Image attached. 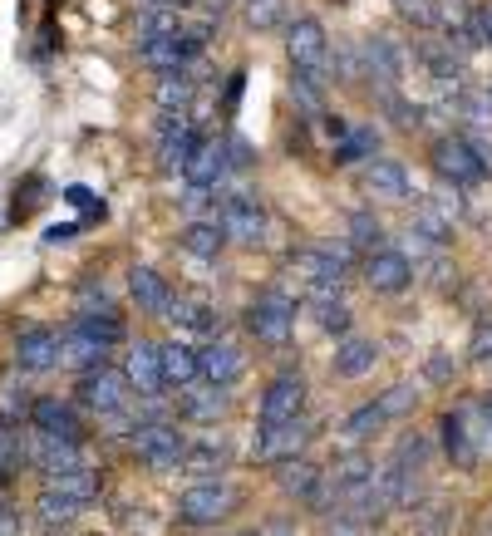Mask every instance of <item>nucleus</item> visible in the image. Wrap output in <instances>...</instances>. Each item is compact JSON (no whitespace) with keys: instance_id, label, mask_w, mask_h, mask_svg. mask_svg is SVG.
I'll return each mask as SVG.
<instances>
[{"instance_id":"nucleus-42","label":"nucleus","mask_w":492,"mask_h":536,"mask_svg":"<svg viewBox=\"0 0 492 536\" xmlns=\"http://www.w3.org/2000/svg\"><path fill=\"white\" fill-rule=\"evenodd\" d=\"M242 15L251 30H276V25L286 20V0H246Z\"/></svg>"},{"instance_id":"nucleus-59","label":"nucleus","mask_w":492,"mask_h":536,"mask_svg":"<svg viewBox=\"0 0 492 536\" xmlns=\"http://www.w3.org/2000/svg\"><path fill=\"white\" fill-rule=\"evenodd\" d=\"M433 286H448V261H433Z\"/></svg>"},{"instance_id":"nucleus-33","label":"nucleus","mask_w":492,"mask_h":536,"mask_svg":"<svg viewBox=\"0 0 492 536\" xmlns=\"http://www.w3.org/2000/svg\"><path fill=\"white\" fill-rule=\"evenodd\" d=\"M45 487H55V492H64V497H79L84 507L99 497V487H104V477L94 473V468H64V473H45Z\"/></svg>"},{"instance_id":"nucleus-12","label":"nucleus","mask_w":492,"mask_h":536,"mask_svg":"<svg viewBox=\"0 0 492 536\" xmlns=\"http://www.w3.org/2000/svg\"><path fill=\"white\" fill-rule=\"evenodd\" d=\"M433 20L443 25V35H448V45H453L458 55H473V50L483 45V35H478V10H468L463 0H438V5H433Z\"/></svg>"},{"instance_id":"nucleus-6","label":"nucleus","mask_w":492,"mask_h":536,"mask_svg":"<svg viewBox=\"0 0 492 536\" xmlns=\"http://www.w3.org/2000/svg\"><path fill=\"white\" fill-rule=\"evenodd\" d=\"M345 266H350V251L340 246H306V251H291V271L306 281V291L315 286H345Z\"/></svg>"},{"instance_id":"nucleus-58","label":"nucleus","mask_w":492,"mask_h":536,"mask_svg":"<svg viewBox=\"0 0 492 536\" xmlns=\"http://www.w3.org/2000/svg\"><path fill=\"white\" fill-rule=\"evenodd\" d=\"M74 232H79V227H74V222H64V227H50V232H45V241H50V246H60V241H69Z\"/></svg>"},{"instance_id":"nucleus-4","label":"nucleus","mask_w":492,"mask_h":536,"mask_svg":"<svg viewBox=\"0 0 492 536\" xmlns=\"http://www.w3.org/2000/svg\"><path fill=\"white\" fill-rule=\"evenodd\" d=\"M128 394H133V379H128V369H114V364L84 369V379H79V404H84L89 414H99V418L123 414Z\"/></svg>"},{"instance_id":"nucleus-51","label":"nucleus","mask_w":492,"mask_h":536,"mask_svg":"<svg viewBox=\"0 0 492 536\" xmlns=\"http://www.w3.org/2000/svg\"><path fill=\"white\" fill-rule=\"evenodd\" d=\"M222 148H227V168H251V143H246V138H237V133H232Z\"/></svg>"},{"instance_id":"nucleus-13","label":"nucleus","mask_w":492,"mask_h":536,"mask_svg":"<svg viewBox=\"0 0 492 536\" xmlns=\"http://www.w3.org/2000/svg\"><path fill=\"white\" fill-rule=\"evenodd\" d=\"M30 423L45 438H64V443H84V418L74 414V404L64 399H35L30 404Z\"/></svg>"},{"instance_id":"nucleus-38","label":"nucleus","mask_w":492,"mask_h":536,"mask_svg":"<svg viewBox=\"0 0 492 536\" xmlns=\"http://www.w3.org/2000/svg\"><path fill=\"white\" fill-rule=\"evenodd\" d=\"M74 325L89 330V335L104 340V345H119L123 340V320L114 315V310H84V315H74Z\"/></svg>"},{"instance_id":"nucleus-24","label":"nucleus","mask_w":492,"mask_h":536,"mask_svg":"<svg viewBox=\"0 0 492 536\" xmlns=\"http://www.w3.org/2000/svg\"><path fill=\"white\" fill-rule=\"evenodd\" d=\"M222 173H227V148H222V143H212V138H202V143H197V153L183 163V178L192 182V187H217Z\"/></svg>"},{"instance_id":"nucleus-35","label":"nucleus","mask_w":492,"mask_h":536,"mask_svg":"<svg viewBox=\"0 0 492 536\" xmlns=\"http://www.w3.org/2000/svg\"><path fill=\"white\" fill-rule=\"evenodd\" d=\"M315 300V325L325 330V335H350V305L340 300V291H325V296H310Z\"/></svg>"},{"instance_id":"nucleus-53","label":"nucleus","mask_w":492,"mask_h":536,"mask_svg":"<svg viewBox=\"0 0 492 536\" xmlns=\"http://www.w3.org/2000/svg\"><path fill=\"white\" fill-rule=\"evenodd\" d=\"M424 374H429L433 384H448V379H453V359H448V355H429Z\"/></svg>"},{"instance_id":"nucleus-7","label":"nucleus","mask_w":492,"mask_h":536,"mask_svg":"<svg viewBox=\"0 0 492 536\" xmlns=\"http://www.w3.org/2000/svg\"><path fill=\"white\" fill-rule=\"evenodd\" d=\"M202 45H207V30H173V35L143 45V64L158 69V74H173V69H187V64L197 60Z\"/></svg>"},{"instance_id":"nucleus-16","label":"nucleus","mask_w":492,"mask_h":536,"mask_svg":"<svg viewBox=\"0 0 492 536\" xmlns=\"http://www.w3.org/2000/svg\"><path fill=\"white\" fill-rule=\"evenodd\" d=\"M360 60H365V79H374L384 94H394V89H399V79H404V60H399V45H394L389 35H369L365 50H360Z\"/></svg>"},{"instance_id":"nucleus-34","label":"nucleus","mask_w":492,"mask_h":536,"mask_svg":"<svg viewBox=\"0 0 492 536\" xmlns=\"http://www.w3.org/2000/svg\"><path fill=\"white\" fill-rule=\"evenodd\" d=\"M168 320H178L183 330H197V335H217V310L207 300H187V296H173V310Z\"/></svg>"},{"instance_id":"nucleus-8","label":"nucleus","mask_w":492,"mask_h":536,"mask_svg":"<svg viewBox=\"0 0 492 536\" xmlns=\"http://www.w3.org/2000/svg\"><path fill=\"white\" fill-rule=\"evenodd\" d=\"M217 222H222L227 241H242V246H261V241H266V212H261V202H256L251 192H232V197L222 202Z\"/></svg>"},{"instance_id":"nucleus-19","label":"nucleus","mask_w":492,"mask_h":536,"mask_svg":"<svg viewBox=\"0 0 492 536\" xmlns=\"http://www.w3.org/2000/svg\"><path fill=\"white\" fill-rule=\"evenodd\" d=\"M109 350H114V345L94 340V335L79 330L74 320L60 330V364H69V369H99V364H109Z\"/></svg>"},{"instance_id":"nucleus-22","label":"nucleus","mask_w":492,"mask_h":536,"mask_svg":"<svg viewBox=\"0 0 492 536\" xmlns=\"http://www.w3.org/2000/svg\"><path fill=\"white\" fill-rule=\"evenodd\" d=\"M369 197H379V202H404L409 197V173L399 168V163H389V158H379V163H369L365 173H360Z\"/></svg>"},{"instance_id":"nucleus-21","label":"nucleus","mask_w":492,"mask_h":536,"mask_svg":"<svg viewBox=\"0 0 492 536\" xmlns=\"http://www.w3.org/2000/svg\"><path fill=\"white\" fill-rule=\"evenodd\" d=\"M128 379H133V389L143 394V399H158L168 384H163V355H158V345H148V340H138L133 345V355H128Z\"/></svg>"},{"instance_id":"nucleus-57","label":"nucleus","mask_w":492,"mask_h":536,"mask_svg":"<svg viewBox=\"0 0 492 536\" xmlns=\"http://www.w3.org/2000/svg\"><path fill=\"white\" fill-rule=\"evenodd\" d=\"M478 35H483V45H492V0L478 5Z\"/></svg>"},{"instance_id":"nucleus-26","label":"nucleus","mask_w":492,"mask_h":536,"mask_svg":"<svg viewBox=\"0 0 492 536\" xmlns=\"http://www.w3.org/2000/svg\"><path fill=\"white\" fill-rule=\"evenodd\" d=\"M227 463H232V453H227L222 438L187 443V453H183V473H192V477H217V473H227Z\"/></svg>"},{"instance_id":"nucleus-32","label":"nucleus","mask_w":492,"mask_h":536,"mask_svg":"<svg viewBox=\"0 0 492 536\" xmlns=\"http://www.w3.org/2000/svg\"><path fill=\"white\" fill-rule=\"evenodd\" d=\"M192 94H197V79H192L187 69L158 74V84H153V99H158V109H168V114H187Z\"/></svg>"},{"instance_id":"nucleus-50","label":"nucleus","mask_w":492,"mask_h":536,"mask_svg":"<svg viewBox=\"0 0 492 536\" xmlns=\"http://www.w3.org/2000/svg\"><path fill=\"white\" fill-rule=\"evenodd\" d=\"M399 5V15L404 20H414V25H433V5L429 0H394Z\"/></svg>"},{"instance_id":"nucleus-60","label":"nucleus","mask_w":492,"mask_h":536,"mask_svg":"<svg viewBox=\"0 0 492 536\" xmlns=\"http://www.w3.org/2000/svg\"><path fill=\"white\" fill-rule=\"evenodd\" d=\"M330 536H355V527H335V532Z\"/></svg>"},{"instance_id":"nucleus-30","label":"nucleus","mask_w":492,"mask_h":536,"mask_svg":"<svg viewBox=\"0 0 492 536\" xmlns=\"http://www.w3.org/2000/svg\"><path fill=\"white\" fill-rule=\"evenodd\" d=\"M281 473H276V482H281V492L286 497H315L320 492V482H325V473L310 463V458H286V463H276Z\"/></svg>"},{"instance_id":"nucleus-46","label":"nucleus","mask_w":492,"mask_h":536,"mask_svg":"<svg viewBox=\"0 0 492 536\" xmlns=\"http://www.w3.org/2000/svg\"><path fill=\"white\" fill-rule=\"evenodd\" d=\"M414 222H419V237H429L433 246H443L448 232H453V227H448V217H443L438 207H419V217H414Z\"/></svg>"},{"instance_id":"nucleus-28","label":"nucleus","mask_w":492,"mask_h":536,"mask_svg":"<svg viewBox=\"0 0 492 536\" xmlns=\"http://www.w3.org/2000/svg\"><path fill=\"white\" fill-rule=\"evenodd\" d=\"M30 463H35L40 473H64V468H79L84 458H79V443H64V438H45V433H35Z\"/></svg>"},{"instance_id":"nucleus-20","label":"nucleus","mask_w":492,"mask_h":536,"mask_svg":"<svg viewBox=\"0 0 492 536\" xmlns=\"http://www.w3.org/2000/svg\"><path fill=\"white\" fill-rule=\"evenodd\" d=\"M128 296L138 300L143 315H168V310H173V286H168V276H158L153 266H133V271H128Z\"/></svg>"},{"instance_id":"nucleus-18","label":"nucleus","mask_w":492,"mask_h":536,"mask_svg":"<svg viewBox=\"0 0 492 536\" xmlns=\"http://www.w3.org/2000/svg\"><path fill=\"white\" fill-rule=\"evenodd\" d=\"M242 369H246V355L237 345H227V340H212L207 350H197V374H202L207 384H217V389L237 384Z\"/></svg>"},{"instance_id":"nucleus-9","label":"nucleus","mask_w":492,"mask_h":536,"mask_svg":"<svg viewBox=\"0 0 492 536\" xmlns=\"http://www.w3.org/2000/svg\"><path fill=\"white\" fill-rule=\"evenodd\" d=\"M433 168H438L448 182H458V187L488 178V173H483V158H478V148H473V138H453V133L433 143Z\"/></svg>"},{"instance_id":"nucleus-14","label":"nucleus","mask_w":492,"mask_h":536,"mask_svg":"<svg viewBox=\"0 0 492 536\" xmlns=\"http://www.w3.org/2000/svg\"><path fill=\"white\" fill-rule=\"evenodd\" d=\"M301 409H306L301 374H281V379L266 384V394H261V423H291V418H301Z\"/></svg>"},{"instance_id":"nucleus-29","label":"nucleus","mask_w":492,"mask_h":536,"mask_svg":"<svg viewBox=\"0 0 492 536\" xmlns=\"http://www.w3.org/2000/svg\"><path fill=\"white\" fill-rule=\"evenodd\" d=\"M158 355H163V384H168V389H187L192 379H202V374H197V350H187L183 340L158 345Z\"/></svg>"},{"instance_id":"nucleus-48","label":"nucleus","mask_w":492,"mask_h":536,"mask_svg":"<svg viewBox=\"0 0 492 536\" xmlns=\"http://www.w3.org/2000/svg\"><path fill=\"white\" fill-rule=\"evenodd\" d=\"M468 359H473V364H488V359H492V320H483V325L473 330V345H468Z\"/></svg>"},{"instance_id":"nucleus-2","label":"nucleus","mask_w":492,"mask_h":536,"mask_svg":"<svg viewBox=\"0 0 492 536\" xmlns=\"http://www.w3.org/2000/svg\"><path fill=\"white\" fill-rule=\"evenodd\" d=\"M237 502H242V492H237L232 482L202 477L197 487H187L183 497H178V517H183L187 527H217L222 517L237 512Z\"/></svg>"},{"instance_id":"nucleus-45","label":"nucleus","mask_w":492,"mask_h":536,"mask_svg":"<svg viewBox=\"0 0 492 536\" xmlns=\"http://www.w3.org/2000/svg\"><path fill=\"white\" fill-rule=\"evenodd\" d=\"M394 463H404V468H424L429 463V443L419 438V433H409V438H399V448H394Z\"/></svg>"},{"instance_id":"nucleus-47","label":"nucleus","mask_w":492,"mask_h":536,"mask_svg":"<svg viewBox=\"0 0 492 536\" xmlns=\"http://www.w3.org/2000/svg\"><path fill=\"white\" fill-rule=\"evenodd\" d=\"M20 458H25V453H20L15 433H10V428H0V482H5V477L20 468Z\"/></svg>"},{"instance_id":"nucleus-25","label":"nucleus","mask_w":492,"mask_h":536,"mask_svg":"<svg viewBox=\"0 0 492 536\" xmlns=\"http://www.w3.org/2000/svg\"><path fill=\"white\" fill-rule=\"evenodd\" d=\"M374 359H379V345L374 340H360V335H345L340 340V350H335V379H360L374 369Z\"/></svg>"},{"instance_id":"nucleus-11","label":"nucleus","mask_w":492,"mask_h":536,"mask_svg":"<svg viewBox=\"0 0 492 536\" xmlns=\"http://www.w3.org/2000/svg\"><path fill=\"white\" fill-rule=\"evenodd\" d=\"M365 281H369V291H379V296H399V291H409L414 266H409L404 251H384V246H379V251H369Z\"/></svg>"},{"instance_id":"nucleus-37","label":"nucleus","mask_w":492,"mask_h":536,"mask_svg":"<svg viewBox=\"0 0 492 536\" xmlns=\"http://www.w3.org/2000/svg\"><path fill=\"white\" fill-rule=\"evenodd\" d=\"M424 64H429V74L438 79V84H453V89H458L463 60L453 55V45H424Z\"/></svg>"},{"instance_id":"nucleus-1","label":"nucleus","mask_w":492,"mask_h":536,"mask_svg":"<svg viewBox=\"0 0 492 536\" xmlns=\"http://www.w3.org/2000/svg\"><path fill=\"white\" fill-rule=\"evenodd\" d=\"M286 55H291L301 79L320 84V89L330 84V79H325V74H330V40H325V25H320V20L301 15V20L286 25Z\"/></svg>"},{"instance_id":"nucleus-36","label":"nucleus","mask_w":492,"mask_h":536,"mask_svg":"<svg viewBox=\"0 0 492 536\" xmlns=\"http://www.w3.org/2000/svg\"><path fill=\"white\" fill-rule=\"evenodd\" d=\"M35 512H40L45 527H64V522H74V517L84 512V502H79V497H64V492H55V487H45Z\"/></svg>"},{"instance_id":"nucleus-56","label":"nucleus","mask_w":492,"mask_h":536,"mask_svg":"<svg viewBox=\"0 0 492 536\" xmlns=\"http://www.w3.org/2000/svg\"><path fill=\"white\" fill-rule=\"evenodd\" d=\"M0 536H20V512L0 502Z\"/></svg>"},{"instance_id":"nucleus-49","label":"nucleus","mask_w":492,"mask_h":536,"mask_svg":"<svg viewBox=\"0 0 492 536\" xmlns=\"http://www.w3.org/2000/svg\"><path fill=\"white\" fill-rule=\"evenodd\" d=\"M448 517H453V512H448V507H438V502H433L429 512H424V517H419V532H424V536H448Z\"/></svg>"},{"instance_id":"nucleus-61","label":"nucleus","mask_w":492,"mask_h":536,"mask_svg":"<svg viewBox=\"0 0 492 536\" xmlns=\"http://www.w3.org/2000/svg\"><path fill=\"white\" fill-rule=\"evenodd\" d=\"M143 5H163V0H143Z\"/></svg>"},{"instance_id":"nucleus-43","label":"nucleus","mask_w":492,"mask_h":536,"mask_svg":"<svg viewBox=\"0 0 492 536\" xmlns=\"http://www.w3.org/2000/svg\"><path fill=\"white\" fill-rule=\"evenodd\" d=\"M379 222H374V212H350V241L355 246H365V251H379Z\"/></svg>"},{"instance_id":"nucleus-54","label":"nucleus","mask_w":492,"mask_h":536,"mask_svg":"<svg viewBox=\"0 0 492 536\" xmlns=\"http://www.w3.org/2000/svg\"><path fill=\"white\" fill-rule=\"evenodd\" d=\"M242 69H237V74H232V79H227V94H222V109H227V114H237V99H242Z\"/></svg>"},{"instance_id":"nucleus-31","label":"nucleus","mask_w":492,"mask_h":536,"mask_svg":"<svg viewBox=\"0 0 492 536\" xmlns=\"http://www.w3.org/2000/svg\"><path fill=\"white\" fill-rule=\"evenodd\" d=\"M438 433H443V453H448L458 468H473V463H478V448H473V433H468V418L463 414H443Z\"/></svg>"},{"instance_id":"nucleus-3","label":"nucleus","mask_w":492,"mask_h":536,"mask_svg":"<svg viewBox=\"0 0 492 536\" xmlns=\"http://www.w3.org/2000/svg\"><path fill=\"white\" fill-rule=\"evenodd\" d=\"M133 453H138V463H148L153 473H173V468H183L187 438L178 433V423L148 418V423H133Z\"/></svg>"},{"instance_id":"nucleus-40","label":"nucleus","mask_w":492,"mask_h":536,"mask_svg":"<svg viewBox=\"0 0 492 536\" xmlns=\"http://www.w3.org/2000/svg\"><path fill=\"white\" fill-rule=\"evenodd\" d=\"M384 423H389V418H384V409H379V404H365V409H355V414L345 418V428H340V433H345L350 443H365V438H374Z\"/></svg>"},{"instance_id":"nucleus-44","label":"nucleus","mask_w":492,"mask_h":536,"mask_svg":"<svg viewBox=\"0 0 492 536\" xmlns=\"http://www.w3.org/2000/svg\"><path fill=\"white\" fill-rule=\"evenodd\" d=\"M414 404H419V394L409 389V384H394L384 399H379V409H384V418H404V414H414Z\"/></svg>"},{"instance_id":"nucleus-41","label":"nucleus","mask_w":492,"mask_h":536,"mask_svg":"<svg viewBox=\"0 0 492 536\" xmlns=\"http://www.w3.org/2000/svg\"><path fill=\"white\" fill-rule=\"evenodd\" d=\"M369 477H374V463H369L365 453L340 458V463H335V497H340V492H350V487H360V482H369Z\"/></svg>"},{"instance_id":"nucleus-55","label":"nucleus","mask_w":492,"mask_h":536,"mask_svg":"<svg viewBox=\"0 0 492 536\" xmlns=\"http://www.w3.org/2000/svg\"><path fill=\"white\" fill-rule=\"evenodd\" d=\"M207 202H212V187H192V182H187V192H183L187 212H197V207H207Z\"/></svg>"},{"instance_id":"nucleus-15","label":"nucleus","mask_w":492,"mask_h":536,"mask_svg":"<svg viewBox=\"0 0 492 536\" xmlns=\"http://www.w3.org/2000/svg\"><path fill=\"white\" fill-rule=\"evenodd\" d=\"M15 364L30 369V374L55 369V364H60V330H50V325H30V330H20V340H15Z\"/></svg>"},{"instance_id":"nucleus-17","label":"nucleus","mask_w":492,"mask_h":536,"mask_svg":"<svg viewBox=\"0 0 492 536\" xmlns=\"http://www.w3.org/2000/svg\"><path fill=\"white\" fill-rule=\"evenodd\" d=\"M197 128H192V119L187 114H168L163 119V128H158V163L163 168H183L187 158L197 153Z\"/></svg>"},{"instance_id":"nucleus-39","label":"nucleus","mask_w":492,"mask_h":536,"mask_svg":"<svg viewBox=\"0 0 492 536\" xmlns=\"http://www.w3.org/2000/svg\"><path fill=\"white\" fill-rule=\"evenodd\" d=\"M173 30H183L178 25V5H148V15L138 20V40L148 45V40H163V35H173Z\"/></svg>"},{"instance_id":"nucleus-23","label":"nucleus","mask_w":492,"mask_h":536,"mask_svg":"<svg viewBox=\"0 0 492 536\" xmlns=\"http://www.w3.org/2000/svg\"><path fill=\"white\" fill-rule=\"evenodd\" d=\"M227 409H232V399H227L217 384H207V389H192V384H187L183 399H178V414H183L187 423H217V418H227Z\"/></svg>"},{"instance_id":"nucleus-10","label":"nucleus","mask_w":492,"mask_h":536,"mask_svg":"<svg viewBox=\"0 0 492 536\" xmlns=\"http://www.w3.org/2000/svg\"><path fill=\"white\" fill-rule=\"evenodd\" d=\"M306 443H310V433L301 418H291V423H261V433H256V443H251V458H261V463H286V458H301Z\"/></svg>"},{"instance_id":"nucleus-27","label":"nucleus","mask_w":492,"mask_h":536,"mask_svg":"<svg viewBox=\"0 0 492 536\" xmlns=\"http://www.w3.org/2000/svg\"><path fill=\"white\" fill-rule=\"evenodd\" d=\"M187 256H197V261H217L222 256V246H227V232H222V222L212 217V222H187L183 232H178Z\"/></svg>"},{"instance_id":"nucleus-52","label":"nucleus","mask_w":492,"mask_h":536,"mask_svg":"<svg viewBox=\"0 0 492 536\" xmlns=\"http://www.w3.org/2000/svg\"><path fill=\"white\" fill-rule=\"evenodd\" d=\"M64 202H69V207H89L94 217H104V202H94V192H89V187H69V192H64Z\"/></svg>"},{"instance_id":"nucleus-5","label":"nucleus","mask_w":492,"mask_h":536,"mask_svg":"<svg viewBox=\"0 0 492 536\" xmlns=\"http://www.w3.org/2000/svg\"><path fill=\"white\" fill-rule=\"evenodd\" d=\"M246 330L261 340V345H286L291 330H296V300L281 296V291H266L246 305Z\"/></svg>"}]
</instances>
